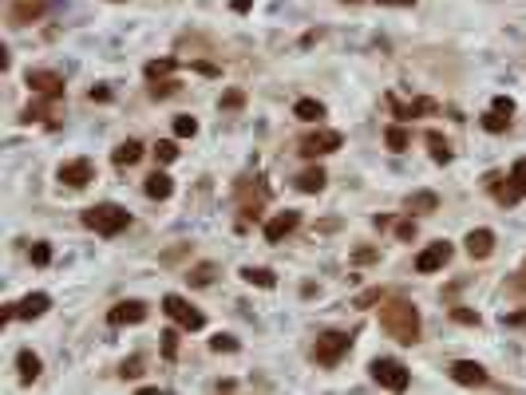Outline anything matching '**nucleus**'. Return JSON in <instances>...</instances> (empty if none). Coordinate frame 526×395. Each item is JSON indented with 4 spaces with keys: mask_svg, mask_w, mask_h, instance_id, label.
Returning <instances> with one entry per match:
<instances>
[{
    "mask_svg": "<svg viewBox=\"0 0 526 395\" xmlns=\"http://www.w3.org/2000/svg\"><path fill=\"white\" fill-rule=\"evenodd\" d=\"M242 103H245V95H242V91H226V95H222V107H226V111H238Z\"/></svg>",
    "mask_w": 526,
    "mask_h": 395,
    "instance_id": "e433bc0d",
    "label": "nucleus"
},
{
    "mask_svg": "<svg viewBox=\"0 0 526 395\" xmlns=\"http://www.w3.org/2000/svg\"><path fill=\"white\" fill-rule=\"evenodd\" d=\"M483 127H487V131H495V135H499V131H506V127H511V115H499V111H490L487 119H483Z\"/></svg>",
    "mask_w": 526,
    "mask_h": 395,
    "instance_id": "c85d7f7f",
    "label": "nucleus"
},
{
    "mask_svg": "<svg viewBox=\"0 0 526 395\" xmlns=\"http://www.w3.org/2000/svg\"><path fill=\"white\" fill-rule=\"evenodd\" d=\"M143 190H147V198H155V202H167V198L174 194V182H171L162 170H155L147 182H143Z\"/></svg>",
    "mask_w": 526,
    "mask_h": 395,
    "instance_id": "2eb2a0df",
    "label": "nucleus"
},
{
    "mask_svg": "<svg viewBox=\"0 0 526 395\" xmlns=\"http://www.w3.org/2000/svg\"><path fill=\"white\" fill-rule=\"evenodd\" d=\"M380 328L392 336V340H400V344H416L419 340V312L412 300H384L380 305Z\"/></svg>",
    "mask_w": 526,
    "mask_h": 395,
    "instance_id": "f257e3e1",
    "label": "nucleus"
},
{
    "mask_svg": "<svg viewBox=\"0 0 526 395\" xmlns=\"http://www.w3.org/2000/svg\"><path fill=\"white\" fill-rule=\"evenodd\" d=\"M408 210H412V213H416V210L431 213V210H435V194H416L412 202H408Z\"/></svg>",
    "mask_w": 526,
    "mask_h": 395,
    "instance_id": "cd10ccee",
    "label": "nucleus"
},
{
    "mask_svg": "<svg viewBox=\"0 0 526 395\" xmlns=\"http://www.w3.org/2000/svg\"><path fill=\"white\" fill-rule=\"evenodd\" d=\"M511 182L518 186V194H526V159L514 162V170H511Z\"/></svg>",
    "mask_w": 526,
    "mask_h": 395,
    "instance_id": "72a5a7b5",
    "label": "nucleus"
},
{
    "mask_svg": "<svg viewBox=\"0 0 526 395\" xmlns=\"http://www.w3.org/2000/svg\"><path fill=\"white\" fill-rule=\"evenodd\" d=\"M348 344H353L348 332H325V336H317V344H313V360H317L320 368H337L341 356L348 352Z\"/></svg>",
    "mask_w": 526,
    "mask_h": 395,
    "instance_id": "7ed1b4c3",
    "label": "nucleus"
},
{
    "mask_svg": "<svg viewBox=\"0 0 526 395\" xmlns=\"http://www.w3.org/2000/svg\"><path fill=\"white\" fill-rule=\"evenodd\" d=\"M28 87L32 91H40V95H63V75L56 72H28Z\"/></svg>",
    "mask_w": 526,
    "mask_h": 395,
    "instance_id": "f8f14e48",
    "label": "nucleus"
},
{
    "mask_svg": "<svg viewBox=\"0 0 526 395\" xmlns=\"http://www.w3.org/2000/svg\"><path fill=\"white\" fill-rule=\"evenodd\" d=\"M84 225L95 229V234H103V237H115L131 225V213L123 210V206H115V202H99V206H91V210L84 213Z\"/></svg>",
    "mask_w": 526,
    "mask_h": 395,
    "instance_id": "f03ea898",
    "label": "nucleus"
},
{
    "mask_svg": "<svg viewBox=\"0 0 526 395\" xmlns=\"http://www.w3.org/2000/svg\"><path fill=\"white\" fill-rule=\"evenodd\" d=\"M40 13H44V4H32V0H24V4H16V8H13V24H24L28 16L36 20Z\"/></svg>",
    "mask_w": 526,
    "mask_h": 395,
    "instance_id": "5701e85b",
    "label": "nucleus"
},
{
    "mask_svg": "<svg viewBox=\"0 0 526 395\" xmlns=\"http://www.w3.org/2000/svg\"><path fill=\"white\" fill-rule=\"evenodd\" d=\"M242 277L249 284H261V289H273V284H277V273H273V269H254V265H245Z\"/></svg>",
    "mask_w": 526,
    "mask_h": 395,
    "instance_id": "412c9836",
    "label": "nucleus"
},
{
    "mask_svg": "<svg viewBox=\"0 0 526 395\" xmlns=\"http://www.w3.org/2000/svg\"><path fill=\"white\" fill-rule=\"evenodd\" d=\"M174 135L178 138H194L198 135V119L194 115H178V119H174Z\"/></svg>",
    "mask_w": 526,
    "mask_h": 395,
    "instance_id": "b1692460",
    "label": "nucleus"
},
{
    "mask_svg": "<svg viewBox=\"0 0 526 395\" xmlns=\"http://www.w3.org/2000/svg\"><path fill=\"white\" fill-rule=\"evenodd\" d=\"M447 261H451V245H447V241H435V245H428L416 257V269L419 273H435V269H443Z\"/></svg>",
    "mask_w": 526,
    "mask_h": 395,
    "instance_id": "6e6552de",
    "label": "nucleus"
},
{
    "mask_svg": "<svg viewBox=\"0 0 526 395\" xmlns=\"http://www.w3.org/2000/svg\"><path fill=\"white\" fill-rule=\"evenodd\" d=\"M249 4L254 0H233V13H249Z\"/></svg>",
    "mask_w": 526,
    "mask_h": 395,
    "instance_id": "c03bdc74",
    "label": "nucleus"
},
{
    "mask_svg": "<svg viewBox=\"0 0 526 395\" xmlns=\"http://www.w3.org/2000/svg\"><path fill=\"white\" fill-rule=\"evenodd\" d=\"M451 380L463 383V387H479V383H487V371L479 368L475 360H455L451 364Z\"/></svg>",
    "mask_w": 526,
    "mask_h": 395,
    "instance_id": "1a4fd4ad",
    "label": "nucleus"
},
{
    "mask_svg": "<svg viewBox=\"0 0 526 395\" xmlns=\"http://www.w3.org/2000/svg\"><path fill=\"white\" fill-rule=\"evenodd\" d=\"M376 4H396V8H412L416 0H376Z\"/></svg>",
    "mask_w": 526,
    "mask_h": 395,
    "instance_id": "37998d69",
    "label": "nucleus"
},
{
    "mask_svg": "<svg viewBox=\"0 0 526 395\" xmlns=\"http://www.w3.org/2000/svg\"><path fill=\"white\" fill-rule=\"evenodd\" d=\"M139 371H143V360H139V356H131V360H123L119 376H123V380H135Z\"/></svg>",
    "mask_w": 526,
    "mask_h": 395,
    "instance_id": "f704fd0d",
    "label": "nucleus"
},
{
    "mask_svg": "<svg viewBox=\"0 0 526 395\" xmlns=\"http://www.w3.org/2000/svg\"><path fill=\"white\" fill-rule=\"evenodd\" d=\"M147 321V305L143 300H119L111 309V324H143Z\"/></svg>",
    "mask_w": 526,
    "mask_h": 395,
    "instance_id": "9d476101",
    "label": "nucleus"
},
{
    "mask_svg": "<svg viewBox=\"0 0 526 395\" xmlns=\"http://www.w3.org/2000/svg\"><path fill=\"white\" fill-rule=\"evenodd\" d=\"M52 309V296L48 293H28L20 305H16V316L20 321H36V316H44V312Z\"/></svg>",
    "mask_w": 526,
    "mask_h": 395,
    "instance_id": "ddd939ff",
    "label": "nucleus"
},
{
    "mask_svg": "<svg viewBox=\"0 0 526 395\" xmlns=\"http://www.w3.org/2000/svg\"><path fill=\"white\" fill-rule=\"evenodd\" d=\"M344 4H356V0H344Z\"/></svg>",
    "mask_w": 526,
    "mask_h": 395,
    "instance_id": "a18cd8bd",
    "label": "nucleus"
},
{
    "mask_svg": "<svg viewBox=\"0 0 526 395\" xmlns=\"http://www.w3.org/2000/svg\"><path fill=\"white\" fill-rule=\"evenodd\" d=\"M325 182H329V174L320 170V166H313V170H305L301 178H297V190H305V194H317V190H325Z\"/></svg>",
    "mask_w": 526,
    "mask_h": 395,
    "instance_id": "a211bd4d",
    "label": "nucleus"
},
{
    "mask_svg": "<svg viewBox=\"0 0 526 395\" xmlns=\"http://www.w3.org/2000/svg\"><path fill=\"white\" fill-rule=\"evenodd\" d=\"M162 312H167V316H174V321L183 324V328H190V332H198V328L206 324V321H202V312L190 309L183 296H174V293H171V296H162Z\"/></svg>",
    "mask_w": 526,
    "mask_h": 395,
    "instance_id": "39448f33",
    "label": "nucleus"
},
{
    "mask_svg": "<svg viewBox=\"0 0 526 395\" xmlns=\"http://www.w3.org/2000/svg\"><path fill=\"white\" fill-rule=\"evenodd\" d=\"M186 281H190V284H198V289H202V284H210V281H214V265H194Z\"/></svg>",
    "mask_w": 526,
    "mask_h": 395,
    "instance_id": "bb28decb",
    "label": "nucleus"
},
{
    "mask_svg": "<svg viewBox=\"0 0 526 395\" xmlns=\"http://www.w3.org/2000/svg\"><path fill=\"white\" fill-rule=\"evenodd\" d=\"M451 316L459 324H479V312H471V309H451Z\"/></svg>",
    "mask_w": 526,
    "mask_h": 395,
    "instance_id": "4c0bfd02",
    "label": "nucleus"
},
{
    "mask_svg": "<svg viewBox=\"0 0 526 395\" xmlns=\"http://www.w3.org/2000/svg\"><path fill=\"white\" fill-rule=\"evenodd\" d=\"M502 324H511V328H526V312H506Z\"/></svg>",
    "mask_w": 526,
    "mask_h": 395,
    "instance_id": "ea45409f",
    "label": "nucleus"
},
{
    "mask_svg": "<svg viewBox=\"0 0 526 395\" xmlns=\"http://www.w3.org/2000/svg\"><path fill=\"white\" fill-rule=\"evenodd\" d=\"M428 147H431V159L440 162V166H443V162H451V147H447V138H443V135H435V131H431V135H428Z\"/></svg>",
    "mask_w": 526,
    "mask_h": 395,
    "instance_id": "4be33fe9",
    "label": "nucleus"
},
{
    "mask_svg": "<svg viewBox=\"0 0 526 395\" xmlns=\"http://www.w3.org/2000/svg\"><path fill=\"white\" fill-rule=\"evenodd\" d=\"M95 99H99V103H107L111 91H107V87H91V103H95Z\"/></svg>",
    "mask_w": 526,
    "mask_h": 395,
    "instance_id": "a19ab883",
    "label": "nucleus"
},
{
    "mask_svg": "<svg viewBox=\"0 0 526 395\" xmlns=\"http://www.w3.org/2000/svg\"><path fill=\"white\" fill-rule=\"evenodd\" d=\"M384 143H388V150H408V131L404 127H388V135H384Z\"/></svg>",
    "mask_w": 526,
    "mask_h": 395,
    "instance_id": "393cba45",
    "label": "nucleus"
},
{
    "mask_svg": "<svg viewBox=\"0 0 526 395\" xmlns=\"http://www.w3.org/2000/svg\"><path fill=\"white\" fill-rule=\"evenodd\" d=\"M174 91H178V79H155V87H150V95L155 99H167V95H174Z\"/></svg>",
    "mask_w": 526,
    "mask_h": 395,
    "instance_id": "2f4dec72",
    "label": "nucleus"
},
{
    "mask_svg": "<svg viewBox=\"0 0 526 395\" xmlns=\"http://www.w3.org/2000/svg\"><path fill=\"white\" fill-rule=\"evenodd\" d=\"M297 119H305V123H317V119H325V103H317V99H301L293 107Z\"/></svg>",
    "mask_w": 526,
    "mask_h": 395,
    "instance_id": "aec40b11",
    "label": "nucleus"
},
{
    "mask_svg": "<svg viewBox=\"0 0 526 395\" xmlns=\"http://www.w3.org/2000/svg\"><path fill=\"white\" fill-rule=\"evenodd\" d=\"M392 111L400 115V119H416V115L435 111V103H431V99H419V103H396V99H392Z\"/></svg>",
    "mask_w": 526,
    "mask_h": 395,
    "instance_id": "6ab92c4d",
    "label": "nucleus"
},
{
    "mask_svg": "<svg viewBox=\"0 0 526 395\" xmlns=\"http://www.w3.org/2000/svg\"><path fill=\"white\" fill-rule=\"evenodd\" d=\"M111 159H115V166H135V162L143 159V143H139V138H127V143H119V147H115V154H111Z\"/></svg>",
    "mask_w": 526,
    "mask_h": 395,
    "instance_id": "dca6fc26",
    "label": "nucleus"
},
{
    "mask_svg": "<svg viewBox=\"0 0 526 395\" xmlns=\"http://www.w3.org/2000/svg\"><path fill=\"white\" fill-rule=\"evenodd\" d=\"M490 111H499V115H514V103L506 95H499L495 103H490Z\"/></svg>",
    "mask_w": 526,
    "mask_h": 395,
    "instance_id": "58836bf2",
    "label": "nucleus"
},
{
    "mask_svg": "<svg viewBox=\"0 0 526 395\" xmlns=\"http://www.w3.org/2000/svg\"><path fill=\"white\" fill-rule=\"evenodd\" d=\"M155 159H159V162H174V159H178V147H174L171 138H162L159 147H155Z\"/></svg>",
    "mask_w": 526,
    "mask_h": 395,
    "instance_id": "7c9ffc66",
    "label": "nucleus"
},
{
    "mask_svg": "<svg viewBox=\"0 0 526 395\" xmlns=\"http://www.w3.org/2000/svg\"><path fill=\"white\" fill-rule=\"evenodd\" d=\"M60 182H63V186H75V190H79V186L95 182V166H91L87 159L63 162V166H60Z\"/></svg>",
    "mask_w": 526,
    "mask_h": 395,
    "instance_id": "0eeeda50",
    "label": "nucleus"
},
{
    "mask_svg": "<svg viewBox=\"0 0 526 395\" xmlns=\"http://www.w3.org/2000/svg\"><path fill=\"white\" fill-rule=\"evenodd\" d=\"M162 356H167V360L178 356V332H174V328H167V332H162Z\"/></svg>",
    "mask_w": 526,
    "mask_h": 395,
    "instance_id": "c756f323",
    "label": "nucleus"
},
{
    "mask_svg": "<svg viewBox=\"0 0 526 395\" xmlns=\"http://www.w3.org/2000/svg\"><path fill=\"white\" fill-rule=\"evenodd\" d=\"M372 380L380 383V387H388V392H404L408 383H412V371L400 364V360H372Z\"/></svg>",
    "mask_w": 526,
    "mask_h": 395,
    "instance_id": "20e7f679",
    "label": "nucleus"
},
{
    "mask_svg": "<svg viewBox=\"0 0 526 395\" xmlns=\"http://www.w3.org/2000/svg\"><path fill=\"white\" fill-rule=\"evenodd\" d=\"M210 348H214V352H238V340L226 336V332H218L214 340H210Z\"/></svg>",
    "mask_w": 526,
    "mask_h": 395,
    "instance_id": "473e14b6",
    "label": "nucleus"
},
{
    "mask_svg": "<svg viewBox=\"0 0 526 395\" xmlns=\"http://www.w3.org/2000/svg\"><path fill=\"white\" fill-rule=\"evenodd\" d=\"M297 225H301V213H293V210L273 213L270 222H265V237H270V241H281L285 234H293Z\"/></svg>",
    "mask_w": 526,
    "mask_h": 395,
    "instance_id": "9b49d317",
    "label": "nucleus"
},
{
    "mask_svg": "<svg viewBox=\"0 0 526 395\" xmlns=\"http://www.w3.org/2000/svg\"><path fill=\"white\" fill-rule=\"evenodd\" d=\"M16 368H20V380H24V383H32V380L40 376V368H44V364H40V356H36V352H28V348H24V352L16 356Z\"/></svg>",
    "mask_w": 526,
    "mask_h": 395,
    "instance_id": "f3484780",
    "label": "nucleus"
},
{
    "mask_svg": "<svg viewBox=\"0 0 526 395\" xmlns=\"http://www.w3.org/2000/svg\"><path fill=\"white\" fill-rule=\"evenodd\" d=\"M396 234H400V237H416V225H412V222H400V225H396Z\"/></svg>",
    "mask_w": 526,
    "mask_h": 395,
    "instance_id": "79ce46f5",
    "label": "nucleus"
},
{
    "mask_svg": "<svg viewBox=\"0 0 526 395\" xmlns=\"http://www.w3.org/2000/svg\"><path fill=\"white\" fill-rule=\"evenodd\" d=\"M490 249H495V234L490 229H471L467 234V253L471 257H490Z\"/></svg>",
    "mask_w": 526,
    "mask_h": 395,
    "instance_id": "4468645a",
    "label": "nucleus"
},
{
    "mask_svg": "<svg viewBox=\"0 0 526 395\" xmlns=\"http://www.w3.org/2000/svg\"><path fill=\"white\" fill-rule=\"evenodd\" d=\"M48 261H52V245L36 241V245H32V265H48Z\"/></svg>",
    "mask_w": 526,
    "mask_h": 395,
    "instance_id": "c9c22d12",
    "label": "nucleus"
},
{
    "mask_svg": "<svg viewBox=\"0 0 526 395\" xmlns=\"http://www.w3.org/2000/svg\"><path fill=\"white\" fill-rule=\"evenodd\" d=\"M174 67H178V63H174L171 56H167V60H150V63H147V79H159V75H171Z\"/></svg>",
    "mask_w": 526,
    "mask_h": 395,
    "instance_id": "a878e982",
    "label": "nucleus"
},
{
    "mask_svg": "<svg viewBox=\"0 0 526 395\" xmlns=\"http://www.w3.org/2000/svg\"><path fill=\"white\" fill-rule=\"evenodd\" d=\"M341 147V135L337 131H313V135L301 138V154L305 159H317V154H329V150Z\"/></svg>",
    "mask_w": 526,
    "mask_h": 395,
    "instance_id": "423d86ee",
    "label": "nucleus"
}]
</instances>
